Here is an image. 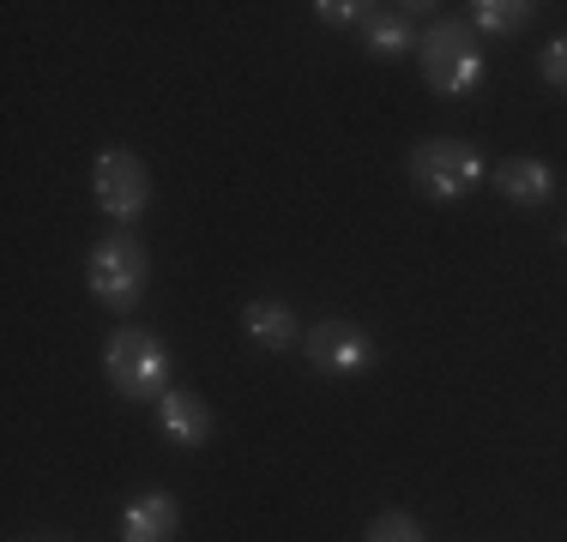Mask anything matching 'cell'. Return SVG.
Here are the masks:
<instances>
[{"label": "cell", "mask_w": 567, "mask_h": 542, "mask_svg": "<svg viewBox=\"0 0 567 542\" xmlns=\"http://www.w3.org/2000/svg\"><path fill=\"white\" fill-rule=\"evenodd\" d=\"M145 283H152V253L133 229H110V236L91 241L85 253V290L97 295L110 314H133L145 302Z\"/></svg>", "instance_id": "6da1fadb"}, {"label": "cell", "mask_w": 567, "mask_h": 542, "mask_svg": "<svg viewBox=\"0 0 567 542\" xmlns=\"http://www.w3.org/2000/svg\"><path fill=\"white\" fill-rule=\"evenodd\" d=\"M416 54H423V85L435 97H471L483 85V73H489V61L477 49V31L465 19H435L423 31V43H416Z\"/></svg>", "instance_id": "7a4b0ae2"}, {"label": "cell", "mask_w": 567, "mask_h": 542, "mask_svg": "<svg viewBox=\"0 0 567 542\" xmlns=\"http://www.w3.org/2000/svg\"><path fill=\"white\" fill-rule=\"evenodd\" d=\"M103 374H110V386L121 398L133 404H157L169 392V350L157 332H145V325H115L110 344H103Z\"/></svg>", "instance_id": "3957f363"}, {"label": "cell", "mask_w": 567, "mask_h": 542, "mask_svg": "<svg viewBox=\"0 0 567 542\" xmlns=\"http://www.w3.org/2000/svg\"><path fill=\"white\" fill-rule=\"evenodd\" d=\"M483 152L471 139H423V145H411V187L423 199H435V206H453V199H465L471 187L483 181Z\"/></svg>", "instance_id": "277c9868"}, {"label": "cell", "mask_w": 567, "mask_h": 542, "mask_svg": "<svg viewBox=\"0 0 567 542\" xmlns=\"http://www.w3.org/2000/svg\"><path fill=\"white\" fill-rule=\"evenodd\" d=\"M91 194H97V206L115 229H133L152 211V169L133 145H103L97 163H91Z\"/></svg>", "instance_id": "5b68a950"}, {"label": "cell", "mask_w": 567, "mask_h": 542, "mask_svg": "<svg viewBox=\"0 0 567 542\" xmlns=\"http://www.w3.org/2000/svg\"><path fill=\"white\" fill-rule=\"evenodd\" d=\"M302 356L315 374H362V368H374L381 350H374V337L357 320H320L302 332Z\"/></svg>", "instance_id": "8992f818"}, {"label": "cell", "mask_w": 567, "mask_h": 542, "mask_svg": "<svg viewBox=\"0 0 567 542\" xmlns=\"http://www.w3.org/2000/svg\"><path fill=\"white\" fill-rule=\"evenodd\" d=\"M157 428H164V440L169 446H182V452H194V446H206L212 440V404L199 398V392H187V386H169L164 398H157Z\"/></svg>", "instance_id": "52a82bcc"}, {"label": "cell", "mask_w": 567, "mask_h": 542, "mask_svg": "<svg viewBox=\"0 0 567 542\" xmlns=\"http://www.w3.org/2000/svg\"><path fill=\"white\" fill-rule=\"evenodd\" d=\"M556 169H549L544 157H507L502 169H495V194L507 199V206L519 211H544L549 199H556Z\"/></svg>", "instance_id": "ba28073f"}, {"label": "cell", "mask_w": 567, "mask_h": 542, "mask_svg": "<svg viewBox=\"0 0 567 542\" xmlns=\"http://www.w3.org/2000/svg\"><path fill=\"white\" fill-rule=\"evenodd\" d=\"M175 531H182V507L164 488L133 494V507L121 512V542H175Z\"/></svg>", "instance_id": "9c48e42d"}, {"label": "cell", "mask_w": 567, "mask_h": 542, "mask_svg": "<svg viewBox=\"0 0 567 542\" xmlns=\"http://www.w3.org/2000/svg\"><path fill=\"white\" fill-rule=\"evenodd\" d=\"M241 332H248L254 350H296L302 344V325H296L290 302H278V295H254L248 308H241Z\"/></svg>", "instance_id": "30bf717a"}, {"label": "cell", "mask_w": 567, "mask_h": 542, "mask_svg": "<svg viewBox=\"0 0 567 542\" xmlns=\"http://www.w3.org/2000/svg\"><path fill=\"white\" fill-rule=\"evenodd\" d=\"M411 12L416 7H369V19H362L357 31H362V43H369L374 61H399V54H411L416 43H423Z\"/></svg>", "instance_id": "8fae6325"}, {"label": "cell", "mask_w": 567, "mask_h": 542, "mask_svg": "<svg viewBox=\"0 0 567 542\" xmlns=\"http://www.w3.org/2000/svg\"><path fill=\"white\" fill-rule=\"evenodd\" d=\"M537 0H471V31L483 37H519L532 31Z\"/></svg>", "instance_id": "7c38bea8"}, {"label": "cell", "mask_w": 567, "mask_h": 542, "mask_svg": "<svg viewBox=\"0 0 567 542\" xmlns=\"http://www.w3.org/2000/svg\"><path fill=\"white\" fill-rule=\"evenodd\" d=\"M362 542H429V531L411 519L404 507H386L369 519V531H362Z\"/></svg>", "instance_id": "4fadbf2b"}, {"label": "cell", "mask_w": 567, "mask_h": 542, "mask_svg": "<svg viewBox=\"0 0 567 542\" xmlns=\"http://www.w3.org/2000/svg\"><path fill=\"white\" fill-rule=\"evenodd\" d=\"M315 19H320V24H332V31H350V24L369 19V7H362V0H320Z\"/></svg>", "instance_id": "5bb4252c"}, {"label": "cell", "mask_w": 567, "mask_h": 542, "mask_svg": "<svg viewBox=\"0 0 567 542\" xmlns=\"http://www.w3.org/2000/svg\"><path fill=\"white\" fill-rule=\"evenodd\" d=\"M537 73H544V85L567 91V37H556V43H544V54H537Z\"/></svg>", "instance_id": "9a60e30c"}, {"label": "cell", "mask_w": 567, "mask_h": 542, "mask_svg": "<svg viewBox=\"0 0 567 542\" xmlns=\"http://www.w3.org/2000/svg\"><path fill=\"white\" fill-rule=\"evenodd\" d=\"M561 241H567V229H561Z\"/></svg>", "instance_id": "2e32d148"}]
</instances>
